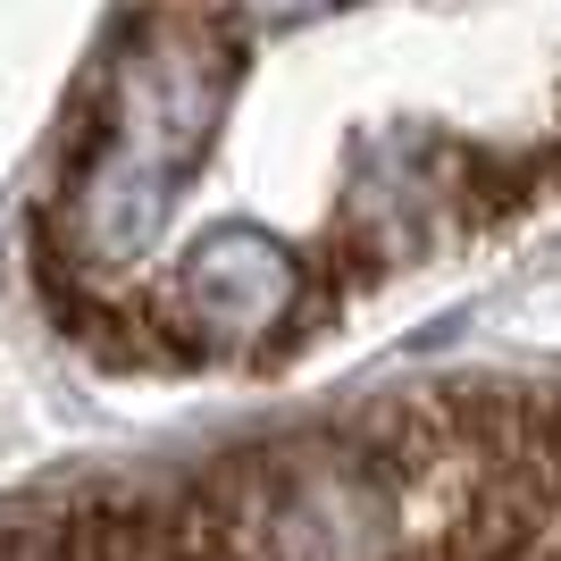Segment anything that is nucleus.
<instances>
[{
    "label": "nucleus",
    "instance_id": "obj_2",
    "mask_svg": "<svg viewBox=\"0 0 561 561\" xmlns=\"http://www.w3.org/2000/svg\"><path fill=\"white\" fill-rule=\"evenodd\" d=\"M0 561H561V377L344 402L0 512Z\"/></svg>",
    "mask_w": 561,
    "mask_h": 561
},
{
    "label": "nucleus",
    "instance_id": "obj_1",
    "mask_svg": "<svg viewBox=\"0 0 561 561\" xmlns=\"http://www.w3.org/2000/svg\"><path fill=\"white\" fill-rule=\"evenodd\" d=\"M561 218V0H135L34 202L50 328L252 377Z\"/></svg>",
    "mask_w": 561,
    "mask_h": 561
}]
</instances>
